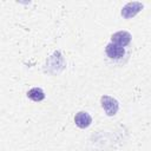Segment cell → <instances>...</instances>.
<instances>
[{
	"instance_id": "obj_1",
	"label": "cell",
	"mask_w": 151,
	"mask_h": 151,
	"mask_svg": "<svg viewBox=\"0 0 151 151\" xmlns=\"http://www.w3.org/2000/svg\"><path fill=\"white\" fill-rule=\"evenodd\" d=\"M100 104H101V107L104 109V111L107 116H114L119 110L118 100L113 97H110V96H103L100 98Z\"/></svg>"
},
{
	"instance_id": "obj_2",
	"label": "cell",
	"mask_w": 151,
	"mask_h": 151,
	"mask_svg": "<svg viewBox=\"0 0 151 151\" xmlns=\"http://www.w3.org/2000/svg\"><path fill=\"white\" fill-rule=\"evenodd\" d=\"M144 7V5L139 1H132V2H129L126 4L123 9H122V15L125 18V19H130L132 17H134L142 8Z\"/></svg>"
},
{
	"instance_id": "obj_3",
	"label": "cell",
	"mask_w": 151,
	"mask_h": 151,
	"mask_svg": "<svg viewBox=\"0 0 151 151\" xmlns=\"http://www.w3.org/2000/svg\"><path fill=\"white\" fill-rule=\"evenodd\" d=\"M131 38L132 37H131V34L127 31H118V32L112 34V37H111L112 41L111 42H113V44H116L118 46L124 47V46H127L131 42Z\"/></svg>"
},
{
	"instance_id": "obj_4",
	"label": "cell",
	"mask_w": 151,
	"mask_h": 151,
	"mask_svg": "<svg viewBox=\"0 0 151 151\" xmlns=\"http://www.w3.org/2000/svg\"><path fill=\"white\" fill-rule=\"evenodd\" d=\"M105 52L107 54V57L110 59H120L124 57L125 54V50L124 47L122 46H118L113 42H110L106 45V48H105Z\"/></svg>"
},
{
	"instance_id": "obj_5",
	"label": "cell",
	"mask_w": 151,
	"mask_h": 151,
	"mask_svg": "<svg viewBox=\"0 0 151 151\" xmlns=\"http://www.w3.org/2000/svg\"><path fill=\"white\" fill-rule=\"evenodd\" d=\"M74 123L80 129H86L91 125L92 123V117L90 116V113L85 112V111H79L78 113H76L74 116Z\"/></svg>"
},
{
	"instance_id": "obj_6",
	"label": "cell",
	"mask_w": 151,
	"mask_h": 151,
	"mask_svg": "<svg viewBox=\"0 0 151 151\" xmlns=\"http://www.w3.org/2000/svg\"><path fill=\"white\" fill-rule=\"evenodd\" d=\"M27 97L33 101H41L45 99V92L40 87H32L27 92Z\"/></svg>"
}]
</instances>
